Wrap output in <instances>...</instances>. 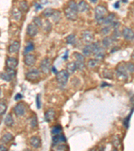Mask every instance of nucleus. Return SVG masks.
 I'll return each instance as SVG.
<instances>
[{
    "label": "nucleus",
    "instance_id": "aec40b11",
    "mask_svg": "<svg viewBox=\"0 0 134 151\" xmlns=\"http://www.w3.org/2000/svg\"><path fill=\"white\" fill-rule=\"evenodd\" d=\"M83 55L86 56V57H88L91 54H93V44H88L85 46V48L83 50Z\"/></svg>",
    "mask_w": 134,
    "mask_h": 151
},
{
    "label": "nucleus",
    "instance_id": "4be33fe9",
    "mask_svg": "<svg viewBox=\"0 0 134 151\" xmlns=\"http://www.w3.org/2000/svg\"><path fill=\"white\" fill-rule=\"evenodd\" d=\"M4 123H5V124L8 127H11L13 126V124H14V119H13L12 114H8V115L6 116L5 120H4Z\"/></svg>",
    "mask_w": 134,
    "mask_h": 151
},
{
    "label": "nucleus",
    "instance_id": "79ce46f5",
    "mask_svg": "<svg viewBox=\"0 0 134 151\" xmlns=\"http://www.w3.org/2000/svg\"><path fill=\"white\" fill-rule=\"evenodd\" d=\"M107 76H109V79H111L112 77H113V74H112L110 71L105 70L104 71V77H107Z\"/></svg>",
    "mask_w": 134,
    "mask_h": 151
},
{
    "label": "nucleus",
    "instance_id": "1a4fd4ad",
    "mask_svg": "<svg viewBox=\"0 0 134 151\" xmlns=\"http://www.w3.org/2000/svg\"><path fill=\"white\" fill-rule=\"evenodd\" d=\"M93 35L90 31L85 30L82 33V40L86 44H90L93 40Z\"/></svg>",
    "mask_w": 134,
    "mask_h": 151
},
{
    "label": "nucleus",
    "instance_id": "5701e85b",
    "mask_svg": "<svg viewBox=\"0 0 134 151\" xmlns=\"http://www.w3.org/2000/svg\"><path fill=\"white\" fill-rule=\"evenodd\" d=\"M13 135L10 133H6L1 138V142L3 144H8L13 139Z\"/></svg>",
    "mask_w": 134,
    "mask_h": 151
},
{
    "label": "nucleus",
    "instance_id": "a19ab883",
    "mask_svg": "<svg viewBox=\"0 0 134 151\" xmlns=\"http://www.w3.org/2000/svg\"><path fill=\"white\" fill-rule=\"evenodd\" d=\"M36 106H37L38 109H40L41 107V100H40V94H38L37 97H36Z\"/></svg>",
    "mask_w": 134,
    "mask_h": 151
},
{
    "label": "nucleus",
    "instance_id": "de8ad7c7",
    "mask_svg": "<svg viewBox=\"0 0 134 151\" xmlns=\"http://www.w3.org/2000/svg\"><path fill=\"white\" fill-rule=\"evenodd\" d=\"M119 1H117L116 3L114 4V8H119Z\"/></svg>",
    "mask_w": 134,
    "mask_h": 151
},
{
    "label": "nucleus",
    "instance_id": "9b49d317",
    "mask_svg": "<svg viewBox=\"0 0 134 151\" xmlns=\"http://www.w3.org/2000/svg\"><path fill=\"white\" fill-rule=\"evenodd\" d=\"M64 14H65L66 18L70 20L75 21L77 19V12L70 9L68 7L64 10Z\"/></svg>",
    "mask_w": 134,
    "mask_h": 151
},
{
    "label": "nucleus",
    "instance_id": "bb28decb",
    "mask_svg": "<svg viewBox=\"0 0 134 151\" xmlns=\"http://www.w3.org/2000/svg\"><path fill=\"white\" fill-rule=\"evenodd\" d=\"M66 42L67 44L70 45H74L76 43V37L75 34H70L66 37Z\"/></svg>",
    "mask_w": 134,
    "mask_h": 151
},
{
    "label": "nucleus",
    "instance_id": "a211bd4d",
    "mask_svg": "<svg viewBox=\"0 0 134 151\" xmlns=\"http://www.w3.org/2000/svg\"><path fill=\"white\" fill-rule=\"evenodd\" d=\"M115 16L114 14H110L109 16H107L106 18H105L104 21H103V24H105V25H108L109 26L111 27V25L115 22Z\"/></svg>",
    "mask_w": 134,
    "mask_h": 151
},
{
    "label": "nucleus",
    "instance_id": "20e7f679",
    "mask_svg": "<svg viewBox=\"0 0 134 151\" xmlns=\"http://www.w3.org/2000/svg\"><path fill=\"white\" fill-rule=\"evenodd\" d=\"M69 77V73H68V71L66 70H62L58 72L57 74V81L61 85H65L67 83L68 79Z\"/></svg>",
    "mask_w": 134,
    "mask_h": 151
},
{
    "label": "nucleus",
    "instance_id": "ddd939ff",
    "mask_svg": "<svg viewBox=\"0 0 134 151\" xmlns=\"http://www.w3.org/2000/svg\"><path fill=\"white\" fill-rule=\"evenodd\" d=\"M24 63L26 64V65L31 66H33L34 63L36 62V58L33 55H31V54H28V55H25L24 57Z\"/></svg>",
    "mask_w": 134,
    "mask_h": 151
},
{
    "label": "nucleus",
    "instance_id": "ea45409f",
    "mask_svg": "<svg viewBox=\"0 0 134 151\" xmlns=\"http://www.w3.org/2000/svg\"><path fill=\"white\" fill-rule=\"evenodd\" d=\"M30 124H31V126L32 127H36L37 126L38 124V122H37V118L35 116H34L31 119V122H30Z\"/></svg>",
    "mask_w": 134,
    "mask_h": 151
},
{
    "label": "nucleus",
    "instance_id": "4c0bfd02",
    "mask_svg": "<svg viewBox=\"0 0 134 151\" xmlns=\"http://www.w3.org/2000/svg\"><path fill=\"white\" fill-rule=\"evenodd\" d=\"M110 29H111V26H105L101 30V33H102L103 35H107L110 32Z\"/></svg>",
    "mask_w": 134,
    "mask_h": 151
},
{
    "label": "nucleus",
    "instance_id": "58836bf2",
    "mask_svg": "<svg viewBox=\"0 0 134 151\" xmlns=\"http://www.w3.org/2000/svg\"><path fill=\"white\" fill-rule=\"evenodd\" d=\"M6 73H7L12 79H13V77L16 75V71L14 69H10L7 68V69H6Z\"/></svg>",
    "mask_w": 134,
    "mask_h": 151
},
{
    "label": "nucleus",
    "instance_id": "393cba45",
    "mask_svg": "<svg viewBox=\"0 0 134 151\" xmlns=\"http://www.w3.org/2000/svg\"><path fill=\"white\" fill-rule=\"evenodd\" d=\"M19 10H20L21 12H27L28 10V9H29L28 3L25 1H21L19 2Z\"/></svg>",
    "mask_w": 134,
    "mask_h": 151
},
{
    "label": "nucleus",
    "instance_id": "a878e982",
    "mask_svg": "<svg viewBox=\"0 0 134 151\" xmlns=\"http://www.w3.org/2000/svg\"><path fill=\"white\" fill-rule=\"evenodd\" d=\"M112 42H113V40H112L111 38L110 37H105L103 38V40L102 41V44L103 46L105 47V48H108L111 46Z\"/></svg>",
    "mask_w": 134,
    "mask_h": 151
},
{
    "label": "nucleus",
    "instance_id": "3c124183",
    "mask_svg": "<svg viewBox=\"0 0 134 151\" xmlns=\"http://www.w3.org/2000/svg\"><path fill=\"white\" fill-rule=\"evenodd\" d=\"M90 1H91L92 3H96L97 0H90Z\"/></svg>",
    "mask_w": 134,
    "mask_h": 151
},
{
    "label": "nucleus",
    "instance_id": "8fccbe9b",
    "mask_svg": "<svg viewBox=\"0 0 134 151\" xmlns=\"http://www.w3.org/2000/svg\"><path fill=\"white\" fill-rule=\"evenodd\" d=\"M131 59H133L134 60V51L132 53V54H131Z\"/></svg>",
    "mask_w": 134,
    "mask_h": 151
},
{
    "label": "nucleus",
    "instance_id": "473e14b6",
    "mask_svg": "<svg viewBox=\"0 0 134 151\" xmlns=\"http://www.w3.org/2000/svg\"><path fill=\"white\" fill-rule=\"evenodd\" d=\"M7 110V105L4 101H1L0 103V114L1 115H3L5 112Z\"/></svg>",
    "mask_w": 134,
    "mask_h": 151
},
{
    "label": "nucleus",
    "instance_id": "09e8293b",
    "mask_svg": "<svg viewBox=\"0 0 134 151\" xmlns=\"http://www.w3.org/2000/svg\"><path fill=\"white\" fill-rule=\"evenodd\" d=\"M52 71L53 72L55 73H56V74H57V73H58V72H57V70H56V69H55V66H53V67L52 68Z\"/></svg>",
    "mask_w": 134,
    "mask_h": 151
},
{
    "label": "nucleus",
    "instance_id": "c03bdc74",
    "mask_svg": "<svg viewBox=\"0 0 134 151\" xmlns=\"http://www.w3.org/2000/svg\"><path fill=\"white\" fill-rule=\"evenodd\" d=\"M21 98H22V96H21L20 94H18L16 96H15V100H20Z\"/></svg>",
    "mask_w": 134,
    "mask_h": 151
},
{
    "label": "nucleus",
    "instance_id": "dca6fc26",
    "mask_svg": "<svg viewBox=\"0 0 134 151\" xmlns=\"http://www.w3.org/2000/svg\"><path fill=\"white\" fill-rule=\"evenodd\" d=\"M66 141V137L63 134H59L54 136L52 138L53 144H58L59 143H62V142H65Z\"/></svg>",
    "mask_w": 134,
    "mask_h": 151
},
{
    "label": "nucleus",
    "instance_id": "37998d69",
    "mask_svg": "<svg viewBox=\"0 0 134 151\" xmlns=\"http://www.w3.org/2000/svg\"><path fill=\"white\" fill-rule=\"evenodd\" d=\"M34 7L36 10H40V9H42V6L40 4L38 3H34Z\"/></svg>",
    "mask_w": 134,
    "mask_h": 151
},
{
    "label": "nucleus",
    "instance_id": "9d476101",
    "mask_svg": "<svg viewBox=\"0 0 134 151\" xmlns=\"http://www.w3.org/2000/svg\"><path fill=\"white\" fill-rule=\"evenodd\" d=\"M38 27L34 24H30L28 25L26 32L28 36H31V37H34L38 34Z\"/></svg>",
    "mask_w": 134,
    "mask_h": 151
},
{
    "label": "nucleus",
    "instance_id": "0eeeda50",
    "mask_svg": "<svg viewBox=\"0 0 134 151\" xmlns=\"http://www.w3.org/2000/svg\"><path fill=\"white\" fill-rule=\"evenodd\" d=\"M14 111L17 116H22L26 112V107L23 102H19L15 105Z\"/></svg>",
    "mask_w": 134,
    "mask_h": 151
},
{
    "label": "nucleus",
    "instance_id": "864d4df0",
    "mask_svg": "<svg viewBox=\"0 0 134 151\" xmlns=\"http://www.w3.org/2000/svg\"><path fill=\"white\" fill-rule=\"evenodd\" d=\"M112 151H118V150H117V148H114V149Z\"/></svg>",
    "mask_w": 134,
    "mask_h": 151
},
{
    "label": "nucleus",
    "instance_id": "a18cd8bd",
    "mask_svg": "<svg viewBox=\"0 0 134 151\" xmlns=\"http://www.w3.org/2000/svg\"><path fill=\"white\" fill-rule=\"evenodd\" d=\"M0 151H8V150L7 148L5 147V146L1 144V145L0 146Z\"/></svg>",
    "mask_w": 134,
    "mask_h": 151
},
{
    "label": "nucleus",
    "instance_id": "603ef678",
    "mask_svg": "<svg viewBox=\"0 0 134 151\" xmlns=\"http://www.w3.org/2000/svg\"><path fill=\"white\" fill-rule=\"evenodd\" d=\"M90 151H98V150H97V149H96V148H93V149L90 150Z\"/></svg>",
    "mask_w": 134,
    "mask_h": 151
},
{
    "label": "nucleus",
    "instance_id": "2f4dec72",
    "mask_svg": "<svg viewBox=\"0 0 134 151\" xmlns=\"http://www.w3.org/2000/svg\"><path fill=\"white\" fill-rule=\"evenodd\" d=\"M52 18L53 21H55V23L58 22L60 19V13L59 11L55 10V12H54L52 16Z\"/></svg>",
    "mask_w": 134,
    "mask_h": 151
},
{
    "label": "nucleus",
    "instance_id": "f3484780",
    "mask_svg": "<svg viewBox=\"0 0 134 151\" xmlns=\"http://www.w3.org/2000/svg\"><path fill=\"white\" fill-rule=\"evenodd\" d=\"M89 10V6L85 1H81L78 3V11L80 12H85Z\"/></svg>",
    "mask_w": 134,
    "mask_h": 151
},
{
    "label": "nucleus",
    "instance_id": "f257e3e1",
    "mask_svg": "<svg viewBox=\"0 0 134 151\" xmlns=\"http://www.w3.org/2000/svg\"><path fill=\"white\" fill-rule=\"evenodd\" d=\"M107 14V10L105 6L99 5L97 6L95 9V17L99 24H103L105 16Z\"/></svg>",
    "mask_w": 134,
    "mask_h": 151
},
{
    "label": "nucleus",
    "instance_id": "4468645a",
    "mask_svg": "<svg viewBox=\"0 0 134 151\" xmlns=\"http://www.w3.org/2000/svg\"><path fill=\"white\" fill-rule=\"evenodd\" d=\"M55 116V112L52 108H50L44 114V120L47 122H50L53 120Z\"/></svg>",
    "mask_w": 134,
    "mask_h": 151
},
{
    "label": "nucleus",
    "instance_id": "39448f33",
    "mask_svg": "<svg viewBox=\"0 0 134 151\" xmlns=\"http://www.w3.org/2000/svg\"><path fill=\"white\" fill-rule=\"evenodd\" d=\"M40 77V71L36 69L29 71L26 74V78L30 81H35Z\"/></svg>",
    "mask_w": 134,
    "mask_h": 151
},
{
    "label": "nucleus",
    "instance_id": "c85d7f7f",
    "mask_svg": "<svg viewBox=\"0 0 134 151\" xmlns=\"http://www.w3.org/2000/svg\"><path fill=\"white\" fill-rule=\"evenodd\" d=\"M62 130V128L61 126H60V125H57V126H54L53 128H52L51 133L54 136L59 134L61 133Z\"/></svg>",
    "mask_w": 134,
    "mask_h": 151
},
{
    "label": "nucleus",
    "instance_id": "2eb2a0df",
    "mask_svg": "<svg viewBox=\"0 0 134 151\" xmlns=\"http://www.w3.org/2000/svg\"><path fill=\"white\" fill-rule=\"evenodd\" d=\"M19 48H20V44L18 41H14L12 44L10 45L9 48H8V51L10 53H16L19 51Z\"/></svg>",
    "mask_w": 134,
    "mask_h": 151
},
{
    "label": "nucleus",
    "instance_id": "6ab92c4d",
    "mask_svg": "<svg viewBox=\"0 0 134 151\" xmlns=\"http://www.w3.org/2000/svg\"><path fill=\"white\" fill-rule=\"evenodd\" d=\"M30 144L35 148H38L40 146L41 141L40 138L38 136H32L30 139Z\"/></svg>",
    "mask_w": 134,
    "mask_h": 151
},
{
    "label": "nucleus",
    "instance_id": "7ed1b4c3",
    "mask_svg": "<svg viewBox=\"0 0 134 151\" xmlns=\"http://www.w3.org/2000/svg\"><path fill=\"white\" fill-rule=\"evenodd\" d=\"M40 71L44 74H48L51 70V61L48 57L44 58L40 62Z\"/></svg>",
    "mask_w": 134,
    "mask_h": 151
},
{
    "label": "nucleus",
    "instance_id": "c756f323",
    "mask_svg": "<svg viewBox=\"0 0 134 151\" xmlns=\"http://www.w3.org/2000/svg\"><path fill=\"white\" fill-rule=\"evenodd\" d=\"M34 49V45L33 43L32 42H30L28 44V45L26 46V48L24 49V52H23V54H24L25 55H26L28 54V53L31 51H33Z\"/></svg>",
    "mask_w": 134,
    "mask_h": 151
},
{
    "label": "nucleus",
    "instance_id": "423d86ee",
    "mask_svg": "<svg viewBox=\"0 0 134 151\" xmlns=\"http://www.w3.org/2000/svg\"><path fill=\"white\" fill-rule=\"evenodd\" d=\"M74 56L75 59H76L75 63H76L77 69H82L85 66V57L83 55L79 53H76V52L74 53Z\"/></svg>",
    "mask_w": 134,
    "mask_h": 151
},
{
    "label": "nucleus",
    "instance_id": "cd10ccee",
    "mask_svg": "<svg viewBox=\"0 0 134 151\" xmlns=\"http://www.w3.org/2000/svg\"><path fill=\"white\" fill-rule=\"evenodd\" d=\"M54 12H55V10H54L52 8H46V10H44V11L42 13V15L44 17L48 18V17H52V16Z\"/></svg>",
    "mask_w": 134,
    "mask_h": 151
},
{
    "label": "nucleus",
    "instance_id": "b1692460",
    "mask_svg": "<svg viewBox=\"0 0 134 151\" xmlns=\"http://www.w3.org/2000/svg\"><path fill=\"white\" fill-rule=\"evenodd\" d=\"M12 15L16 20H20L21 18V12L18 8H14L12 11Z\"/></svg>",
    "mask_w": 134,
    "mask_h": 151
},
{
    "label": "nucleus",
    "instance_id": "f03ea898",
    "mask_svg": "<svg viewBox=\"0 0 134 151\" xmlns=\"http://www.w3.org/2000/svg\"><path fill=\"white\" fill-rule=\"evenodd\" d=\"M116 73L117 76L121 80H127L128 74H127V70L126 66H125V65H123L122 64H118L116 69Z\"/></svg>",
    "mask_w": 134,
    "mask_h": 151
},
{
    "label": "nucleus",
    "instance_id": "7c9ffc66",
    "mask_svg": "<svg viewBox=\"0 0 134 151\" xmlns=\"http://www.w3.org/2000/svg\"><path fill=\"white\" fill-rule=\"evenodd\" d=\"M68 7L72 10L75 11V12H79V11H78V4H77L76 2L73 1H70L68 3Z\"/></svg>",
    "mask_w": 134,
    "mask_h": 151
},
{
    "label": "nucleus",
    "instance_id": "f8f14e48",
    "mask_svg": "<svg viewBox=\"0 0 134 151\" xmlns=\"http://www.w3.org/2000/svg\"><path fill=\"white\" fill-rule=\"evenodd\" d=\"M122 35L127 40H131L134 38V32L129 28H124L122 31Z\"/></svg>",
    "mask_w": 134,
    "mask_h": 151
},
{
    "label": "nucleus",
    "instance_id": "49530a36",
    "mask_svg": "<svg viewBox=\"0 0 134 151\" xmlns=\"http://www.w3.org/2000/svg\"><path fill=\"white\" fill-rule=\"evenodd\" d=\"M68 51H66L65 52V54H64V55L63 56V57H62V59H63L64 60L68 59Z\"/></svg>",
    "mask_w": 134,
    "mask_h": 151
},
{
    "label": "nucleus",
    "instance_id": "c9c22d12",
    "mask_svg": "<svg viewBox=\"0 0 134 151\" xmlns=\"http://www.w3.org/2000/svg\"><path fill=\"white\" fill-rule=\"evenodd\" d=\"M34 23L37 27H42V22L41 19L39 17H34L33 19Z\"/></svg>",
    "mask_w": 134,
    "mask_h": 151
},
{
    "label": "nucleus",
    "instance_id": "6e6552de",
    "mask_svg": "<svg viewBox=\"0 0 134 151\" xmlns=\"http://www.w3.org/2000/svg\"><path fill=\"white\" fill-rule=\"evenodd\" d=\"M6 64L8 69L15 70L18 64V59L14 57H8L6 61Z\"/></svg>",
    "mask_w": 134,
    "mask_h": 151
},
{
    "label": "nucleus",
    "instance_id": "72a5a7b5",
    "mask_svg": "<svg viewBox=\"0 0 134 151\" xmlns=\"http://www.w3.org/2000/svg\"><path fill=\"white\" fill-rule=\"evenodd\" d=\"M1 79L6 81H10L12 78L7 73H1Z\"/></svg>",
    "mask_w": 134,
    "mask_h": 151
},
{
    "label": "nucleus",
    "instance_id": "f704fd0d",
    "mask_svg": "<svg viewBox=\"0 0 134 151\" xmlns=\"http://www.w3.org/2000/svg\"><path fill=\"white\" fill-rule=\"evenodd\" d=\"M125 66H126L127 71H129L130 73L134 72V63H132V62H127L125 64Z\"/></svg>",
    "mask_w": 134,
    "mask_h": 151
},
{
    "label": "nucleus",
    "instance_id": "412c9836",
    "mask_svg": "<svg viewBox=\"0 0 134 151\" xmlns=\"http://www.w3.org/2000/svg\"><path fill=\"white\" fill-rule=\"evenodd\" d=\"M76 69H77L75 62H70L66 65V71L68 73H73Z\"/></svg>",
    "mask_w": 134,
    "mask_h": 151
},
{
    "label": "nucleus",
    "instance_id": "e433bc0d",
    "mask_svg": "<svg viewBox=\"0 0 134 151\" xmlns=\"http://www.w3.org/2000/svg\"><path fill=\"white\" fill-rule=\"evenodd\" d=\"M98 60L97 59H90L88 60V65L90 66V67L93 68L95 66H96V65L98 63Z\"/></svg>",
    "mask_w": 134,
    "mask_h": 151
}]
</instances>
